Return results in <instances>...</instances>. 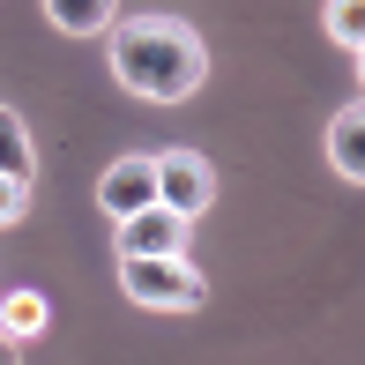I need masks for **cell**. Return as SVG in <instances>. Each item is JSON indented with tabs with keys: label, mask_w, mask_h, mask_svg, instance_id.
<instances>
[{
	"label": "cell",
	"mask_w": 365,
	"mask_h": 365,
	"mask_svg": "<svg viewBox=\"0 0 365 365\" xmlns=\"http://www.w3.org/2000/svg\"><path fill=\"white\" fill-rule=\"evenodd\" d=\"M358 82H365V53H358Z\"/></svg>",
	"instance_id": "13"
},
{
	"label": "cell",
	"mask_w": 365,
	"mask_h": 365,
	"mask_svg": "<svg viewBox=\"0 0 365 365\" xmlns=\"http://www.w3.org/2000/svg\"><path fill=\"white\" fill-rule=\"evenodd\" d=\"M30 209V187H15V179H0V224H15Z\"/></svg>",
	"instance_id": "11"
},
{
	"label": "cell",
	"mask_w": 365,
	"mask_h": 365,
	"mask_svg": "<svg viewBox=\"0 0 365 365\" xmlns=\"http://www.w3.org/2000/svg\"><path fill=\"white\" fill-rule=\"evenodd\" d=\"M112 75H120L127 97L187 105L209 75V53L179 15H135V23H112Z\"/></svg>",
	"instance_id": "1"
},
{
	"label": "cell",
	"mask_w": 365,
	"mask_h": 365,
	"mask_svg": "<svg viewBox=\"0 0 365 365\" xmlns=\"http://www.w3.org/2000/svg\"><path fill=\"white\" fill-rule=\"evenodd\" d=\"M120 261H157V254H187V224L172 217V209H142V217L120 224Z\"/></svg>",
	"instance_id": "5"
},
{
	"label": "cell",
	"mask_w": 365,
	"mask_h": 365,
	"mask_svg": "<svg viewBox=\"0 0 365 365\" xmlns=\"http://www.w3.org/2000/svg\"><path fill=\"white\" fill-rule=\"evenodd\" d=\"M120 291L135 298L149 313H194L209 298L202 269H194L187 254H157V261H120Z\"/></svg>",
	"instance_id": "2"
},
{
	"label": "cell",
	"mask_w": 365,
	"mask_h": 365,
	"mask_svg": "<svg viewBox=\"0 0 365 365\" xmlns=\"http://www.w3.org/2000/svg\"><path fill=\"white\" fill-rule=\"evenodd\" d=\"M97 202H105L112 224H127V217H142V209H157V164H149V157H120V164H105V179H97Z\"/></svg>",
	"instance_id": "4"
},
{
	"label": "cell",
	"mask_w": 365,
	"mask_h": 365,
	"mask_svg": "<svg viewBox=\"0 0 365 365\" xmlns=\"http://www.w3.org/2000/svg\"><path fill=\"white\" fill-rule=\"evenodd\" d=\"M0 365H23V358H15V343H8V336H0Z\"/></svg>",
	"instance_id": "12"
},
{
	"label": "cell",
	"mask_w": 365,
	"mask_h": 365,
	"mask_svg": "<svg viewBox=\"0 0 365 365\" xmlns=\"http://www.w3.org/2000/svg\"><path fill=\"white\" fill-rule=\"evenodd\" d=\"M0 179H15V187H30V179H38V149H30V127L15 120L8 105H0Z\"/></svg>",
	"instance_id": "8"
},
{
	"label": "cell",
	"mask_w": 365,
	"mask_h": 365,
	"mask_svg": "<svg viewBox=\"0 0 365 365\" xmlns=\"http://www.w3.org/2000/svg\"><path fill=\"white\" fill-rule=\"evenodd\" d=\"M149 164H157V209H172L179 224H194L217 202V172H209L202 149H164V157H149Z\"/></svg>",
	"instance_id": "3"
},
{
	"label": "cell",
	"mask_w": 365,
	"mask_h": 365,
	"mask_svg": "<svg viewBox=\"0 0 365 365\" xmlns=\"http://www.w3.org/2000/svg\"><path fill=\"white\" fill-rule=\"evenodd\" d=\"M321 23H328V38H336L343 53H365V0H328Z\"/></svg>",
	"instance_id": "10"
},
{
	"label": "cell",
	"mask_w": 365,
	"mask_h": 365,
	"mask_svg": "<svg viewBox=\"0 0 365 365\" xmlns=\"http://www.w3.org/2000/svg\"><path fill=\"white\" fill-rule=\"evenodd\" d=\"M328 164H336L351 187H365V105H343L328 120Z\"/></svg>",
	"instance_id": "6"
},
{
	"label": "cell",
	"mask_w": 365,
	"mask_h": 365,
	"mask_svg": "<svg viewBox=\"0 0 365 365\" xmlns=\"http://www.w3.org/2000/svg\"><path fill=\"white\" fill-rule=\"evenodd\" d=\"M45 23L68 38H105L120 23V0H45Z\"/></svg>",
	"instance_id": "7"
},
{
	"label": "cell",
	"mask_w": 365,
	"mask_h": 365,
	"mask_svg": "<svg viewBox=\"0 0 365 365\" xmlns=\"http://www.w3.org/2000/svg\"><path fill=\"white\" fill-rule=\"evenodd\" d=\"M45 321H53L45 291H8V298H0V336H8V343H30V336H45Z\"/></svg>",
	"instance_id": "9"
}]
</instances>
